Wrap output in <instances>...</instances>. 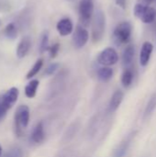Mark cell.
<instances>
[{"label":"cell","mask_w":156,"mask_h":157,"mask_svg":"<svg viewBox=\"0 0 156 157\" xmlns=\"http://www.w3.org/2000/svg\"><path fill=\"white\" fill-rule=\"evenodd\" d=\"M30 118L29 108L27 105H20L17 107L15 112V132L17 137L24 135V131L29 125Z\"/></svg>","instance_id":"cell-1"},{"label":"cell","mask_w":156,"mask_h":157,"mask_svg":"<svg viewBox=\"0 0 156 157\" xmlns=\"http://www.w3.org/2000/svg\"><path fill=\"white\" fill-rule=\"evenodd\" d=\"M106 27V17L101 9H97L92 18V40L98 42L104 35Z\"/></svg>","instance_id":"cell-2"},{"label":"cell","mask_w":156,"mask_h":157,"mask_svg":"<svg viewBox=\"0 0 156 157\" xmlns=\"http://www.w3.org/2000/svg\"><path fill=\"white\" fill-rule=\"evenodd\" d=\"M131 31H132V27L130 22L124 21L120 23L115 28L113 32V40L115 43L118 46L127 43L130 40Z\"/></svg>","instance_id":"cell-3"},{"label":"cell","mask_w":156,"mask_h":157,"mask_svg":"<svg viewBox=\"0 0 156 157\" xmlns=\"http://www.w3.org/2000/svg\"><path fill=\"white\" fill-rule=\"evenodd\" d=\"M134 15L143 23L151 24L155 20L156 10L154 7L138 3L134 6Z\"/></svg>","instance_id":"cell-4"},{"label":"cell","mask_w":156,"mask_h":157,"mask_svg":"<svg viewBox=\"0 0 156 157\" xmlns=\"http://www.w3.org/2000/svg\"><path fill=\"white\" fill-rule=\"evenodd\" d=\"M94 4L93 0H81L79 4V16L82 26L87 27L93 18Z\"/></svg>","instance_id":"cell-5"},{"label":"cell","mask_w":156,"mask_h":157,"mask_svg":"<svg viewBox=\"0 0 156 157\" xmlns=\"http://www.w3.org/2000/svg\"><path fill=\"white\" fill-rule=\"evenodd\" d=\"M119 54L114 48L108 47L104 49L97 56V62L103 66H111L118 63Z\"/></svg>","instance_id":"cell-6"},{"label":"cell","mask_w":156,"mask_h":157,"mask_svg":"<svg viewBox=\"0 0 156 157\" xmlns=\"http://www.w3.org/2000/svg\"><path fill=\"white\" fill-rule=\"evenodd\" d=\"M88 38H89L88 31L85 29V27L81 25H77L73 36V42L74 47L76 49L83 48L86 44Z\"/></svg>","instance_id":"cell-7"},{"label":"cell","mask_w":156,"mask_h":157,"mask_svg":"<svg viewBox=\"0 0 156 157\" xmlns=\"http://www.w3.org/2000/svg\"><path fill=\"white\" fill-rule=\"evenodd\" d=\"M135 134H136V132H131L130 134H128L121 141V143L117 146V148L114 150L112 157H125L130 146H131V142H132Z\"/></svg>","instance_id":"cell-8"},{"label":"cell","mask_w":156,"mask_h":157,"mask_svg":"<svg viewBox=\"0 0 156 157\" xmlns=\"http://www.w3.org/2000/svg\"><path fill=\"white\" fill-rule=\"evenodd\" d=\"M46 133L44 131V125L43 122L40 121L37 123L35 128L32 130L30 134V142L34 144H40L45 141Z\"/></svg>","instance_id":"cell-9"},{"label":"cell","mask_w":156,"mask_h":157,"mask_svg":"<svg viewBox=\"0 0 156 157\" xmlns=\"http://www.w3.org/2000/svg\"><path fill=\"white\" fill-rule=\"evenodd\" d=\"M18 94H19L18 89L17 87L13 86V87L9 88L5 94L1 95L2 100H3L4 104L7 107L8 109H10L12 108V106H14L15 103L17 102Z\"/></svg>","instance_id":"cell-10"},{"label":"cell","mask_w":156,"mask_h":157,"mask_svg":"<svg viewBox=\"0 0 156 157\" xmlns=\"http://www.w3.org/2000/svg\"><path fill=\"white\" fill-rule=\"evenodd\" d=\"M154 51V45L149 42V41H145L141 49V52H140V64L144 67L148 64L151 55L153 53Z\"/></svg>","instance_id":"cell-11"},{"label":"cell","mask_w":156,"mask_h":157,"mask_svg":"<svg viewBox=\"0 0 156 157\" xmlns=\"http://www.w3.org/2000/svg\"><path fill=\"white\" fill-rule=\"evenodd\" d=\"M56 29H57V31L59 32V34L61 36L64 37V36H67L72 33L74 26H73L72 20L70 18L64 17L58 21V23L56 25Z\"/></svg>","instance_id":"cell-12"},{"label":"cell","mask_w":156,"mask_h":157,"mask_svg":"<svg viewBox=\"0 0 156 157\" xmlns=\"http://www.w3.org/2000/svg\"><path fill=\"white\" fill-rule=\"evenodd\" d=\"M123 98H124V93L121 90L115 91L113 93L110 100H109V103H108V111L109 113L115 112L119 109V107L120 106Z\"/></svg>","instance_id":"cell-13"},{"label":"cell","mask_w":156,"mask_h":157,"mask_svg":"<svg viewBox=\"0 0 156 157\" xmlns=\"http://www.w3.org/2000/svg\"><path fill=\"white\" fill-rule=\"evenodd\" d=\"M31 47V40L29 36H25L21 39L19 41L17 47V56L19 59L24 58L29 52Z\"/></svg>","instance_id":"cell-14"},{"label":"cell","mask_w":156,"mask_h":157,"mask_svg":"<svg viewBox=\"0 0 156 157\" xmlns=\"http://www.w3.org/2000/svg\"><path fill=\"white\" fill-rule=\"evenodd\" d=\"M134 53H135V49L132 44L128 45L125 50L123 51L122 53V64L125 67H129L134 58Z\"/></svg>","instance_id":"cell-15"},{"label":"cell","mask_w":156,"mask_h":157,"mask_svg":"<svg viewBox=\"0 0 156 157\" xmlns=\"http://www.w3.org/2000/svg\"><path fill=\"white\" fill-rule=\"evenodd\" d=\"M40 82L37 79H33L29 82V84L25 86V96L28 98H33L36 96Z\"/></svg>","instance_id":"cell-16"},{"label":"cell","mask_w":156,"mask_h":157,"mask_svg":"<svg viewBox=\"0 0 156 157\" xmlns=\"http://www.w3.org/2000/svg\"><path fill=\"white\" fill-rule=\"evenodd\" d=\"M113 76V69L108 66H103L97 70V77L102 82L109 81Z\"/></svg>","instance_id":"cell-17"},{"label":"cell","mask_w":156,"mask_h":157,"mask_svg":"<svg viewBox=\"0 0 156 157\" xmlns=\"http://www.w3.org/2000/svg\"><path fill=\"white\" fill-rule=\"evenodd\" d=\"M156 109V92L155 93H154L152 96H151V98H150V99H149V101H148V103H147V105H146V107H145V109H144V114H143V118H144V120H146V119H148L153 113H154V111Z\"/></svg>","instance_id":"cell-18"},{"label":"cell","mask_w":156,"mask_h":157,"mask_svg":"<svg viewBox=\"0 0 156 157\" xmlns=\"http://www.w3.org/2000/svg\"><path fill=\"white\" fill-rule=\"evenodd\" d=\"M79 127H80L79 122H78V121H75V122L72 123V124L67 128V130L65 131L64 136H63V139L65 140V142H68V141L72 140V139L75 136L76 132H77L78 130H79Z\"/></svg>","instance_id":"cell-19"},{"label":"cell","mask_w":156,"mask_h":157,"mask_svg":"<svg viewBox=\"0 0 156 157\" xmlns=\"http://www.w3.org/2000/svg\"><path fill=\"white\" fill-rule=\"evenodd\" d=\"M133 81V72L130 68H126L121 75V83L124 87H129Z\"/></svg>","instance_id":"cell-20"},{"label":"cell","mask_w":156,"mask_h":157,"mask_svg":"<svg viewBox=\"0 0 156 157\" xmlns=\"http://www.w3.org/2000/svg\"><path fill=\"white\" fill-rule=\"evenodd\" d=\"M4 34L6 38H7L8 40H15L17 36V29L16 25L14 23L7 24L6 27L5 28Z\"/></svg>","instance_id":"cell-21"},{"label":"cell","mask_w":156,"mask_h":157,"mask_svg":"<svg viewBox=\"0 0 156 157\" xmlns=\"http://www.w3.org/2000/svg\"><path fill=\"white\" fill-rule=\"evenodd\" d=\"M42 65H43V59H39L35 63L34 65L31 67V69L29 71V73L27 74L26 75V78L27 79H30L32 77H34L40 71V69L42 68Z\"/></svg>","instance_id":"cell-22"},{"label":"cell","mask_w":156,"mask_h":157,"mask_svg":"<svg viewBox=\"0 0 156 157\" xmlns=\"http://www.w3.org/2000/svg\"><path fill=\"white\" fill-rule=\"evenodd\" d=\"M49 50V32L44 31L41 34L40 43V52L43 53L44 52Z\"/></svg>","instance_id":"cell-23"},{"label":"cell","mask_w":156,"mask_h":157,"mask_svg":"<svg viewBox=\"0 0 156 157\" xmlns=\"http://www.w3.org/2000/svg\"><path fill=\"white\" fill-rule=\"evenodd\" d=\"M4 157H23V151L21 148L14 146L5 154Z\"/></svg>","instance_id":"cell-24"},{"label":"cell","mask_w":156,"mask_h":157,"mask_svg":"<svg viewBox=\"0 0 156 157\" xmlns=\"http://www.w3.org/2000/svg\"><path fill=\"white\" fill-rule=\"evenodd\" d=\"M60 64L58 63H51L44 71V75H52L58 69H59Z\"/></svg>","instance_id":"cell-25"},{"label":"cell","mask_w":156,"mask_h":157,"mask_svg":"<svg viewBox=\"0 0 156 157\" xmlns=\"http://www.w3.org/2000/svg\"><path fill=\"white\" fill-rule=\"evenodd\" d=\"M48 51H49V53H50L51 58H55L57 56L59 51H60V43H58V42L54 43L52 46L49 47V50Z\"/></svg>","instance_id":"cell-26"},{"label":"cell","mask_w":156,"mask_h":157,"mask_svg":"<svg viewBox=\"0 0 156 157\" xmlns=\"http://www.w3.org/2000/svg\"><path fill=\"white\" fill-rule=\"evenodd\" d=\"M8 110H9V109H8L7 107L4 104V102H3V100H2V98H1V96H0V121L6 117V113H7Z\"/></svg>","instance_id":"cell-27"},{"label":"cell","mask_w":156,"mask_h":157,"mask_svg":"<svg viewBox=\"0 0 156 157\" xmlns=\"http://www.w3.org/2000/svg\"><path fill=\"white\" fill-rule=\"evenodd\" d=\"M116 4L122 9H125L126 7V0H116Z\"/></svg>","instance_id":"cell-28"},{"label":"cell","mask_w":156,"mask_h":157,"mask_svg":"<svg viewBox=\"0 0 156 157\" xmlns=\"http://www.w3.org/2000/svg\"><path fill=\"white\" fill-rule=\"evenodd\" d=\"M142 2H141V4H143V5H146V6H148L150 3H152L154 0H141Z\"/></svg>","instance_id":"cell-29"},{"label":"cell","mask_w":156,"mask_h":157,"mask_svg":"<svg viewBox=\"0 0 156 157\" xmlns=\"http://www.w3.org/2000/svg\"><path fill=\"white\" fill-rule=\"evenodd\" d=\"M2 154H3V149H2V146L0 144V157L2 156Z\"/></svg>","instance_id":"cell-30"},{"label":"cell","mask_w":156,"mask_h":157,"mask_svg":"<svg viewBox=\"0 0 156 157\" xmlns=\"http://www.w3.org/2000/svg\"><path fill=\"white\" fill-rule=\"evenodd\" d=\"M69 1H74V0H69Z\"/></svg>","instance_id":"cell-31"},{"label":"cell","mask_w":156,"mask_h":157,"mask_svg":"<svg viewBox=\"0 0 156 157\" xmlns=\"http://www.w3.org/2000/svg\"><path fill=\"white\" fill-rule=\"evenodd\" d=\"M0 26H1V21H0Z\"/></svg>","instance_id":"cell-32"}]
</instances>
